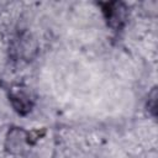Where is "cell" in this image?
Wrapping results in <instances>:
<instances>
[{
	"label": "cell",
	"mask_w": 158,
	"mask_h": 158,
	"mask_svg": "<svg viewBox=\"0 0 158 158\" xmlns=\"http://www.w3.org/2000/svg\"><path fill=\"white\" fill-rule=\"evenodd\" d=\"M44 130L27 131L23 127L12 126L9 128L5 136V151L11 156H23L32 146L37 143L42 136H44Z\"/></svg>",
	"instance_id": "cell-1"
},
{
	"label": "cell",
	"mask_w": 158,
	"mask_h": 158,
	"mask_svg": "<svg viewBox=\"0 0 158 158\" xmlns=\"http://www.w3.org/2000/svg\"><path fill=\"white\" fill-rule=\"evenodd\" d=\"M99 6L101 7L106 25L115 32L122 31L128 20L127 5L122 1H105L99 2Z\"/></svg>",
	"instance_id": "cell-2"
},
{
	"label": "cell",
	"mask_w": 158,
	"mask_h": 158,
	"mask_svg": "<svg viewBox=\"0 0 158 158\" xmlns=\"http://www.w3.org/2000/svg\"><path fill=\"white\" fill-rule=\"evenodd\" d=\"M37 51H38L37 42L30 35H21L17 40L14 41L11 47L12 56L17 59H22L26 62L32 60L37 54Z\"/></svg>",
	"instance_id": "cell-3"
},
{
	"label": "cell",
	"mask_w": 158,
	"mask_h": 158,
	"mask_svg": "<svg viewBox=\"0 0 158 158\" xmlns=\"http://www.w3.org/2000/svg\"><path fill=\"white\" fill-rule=\"evenodd\" d=\"M7 98H9V101L11 104L12 109L19 115L26 116L32 111L33 100L31 99L30 94L26 93L23 89H20V88L10 89L9 94H7Z\"/></svg>",
	"instance_id": "cell-4"
},
{
	"label": "cell",
	"mask_w": 158,
	"mask_h": 158,
	"mask_svg": "<svg viewBox=\"0 0 158 158\" xmlns=\"http://www.w3.org/2000/svg\"><path fill=\"white\" fill-rule=\"evenodd\" d=\"M147 111L149 112V115L152 117H157V88L154 86L147 96V104H146Z\"/></svg>",
	"instance_id": "cell-5"
}]
</instances>
